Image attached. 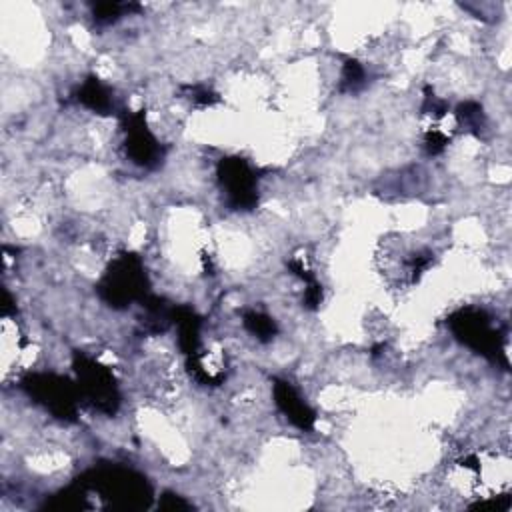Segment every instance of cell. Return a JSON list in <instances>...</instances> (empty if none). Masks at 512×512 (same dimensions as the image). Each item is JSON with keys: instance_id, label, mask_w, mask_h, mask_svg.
Masks as SVG:
<instances>
[{"instance_id": "1", "label": "cell", "mask_w": 512, "mask_h": 512, "mask_svg": "<svg viewBox=\"0 0 512 512\" xmlns=\"http://www.w3.org/2000/svg\"><path fill=\"white\" fill-rule=\"evenodd\" d=\"M102 298L114 308H126L132 300L148 296V280L142 262L134 254H122L112 262L100 284Z\"/></svg>"}, {"instance_id": "12", "label": "cell", "mask_w": 512, "mask_h": 512, "mask_svg": "<svg viewBox=\"0 0 512 512\" xmlns=\"http://www.w3.org/2000/svg\"><path fill=\"white\" fill-rule=\"evenodd\" d=\"M364 78H366V72H364L362 64L348 58L342 68V90H348V92L358 90L364 84Z\"/></svg>"}, {"instance_id": "4", "label": "cell", "mask_w": 512, "mask_h": 512, "mask_svg": "<svg viewBox=\"0 0 512 512\" xmlns=\"http://www.w3.org/2000/svg\"><path fill=\"white\" fill-rule=\"evenodd\" d=\"M454 336L470 346L472 350L496 360L498 356H504L502 344H500V334L496 328L490 324V318L482 310L466 308L450 316L448 320Z\"/></svg>"}, {"instance_id": "5", "label": "cell", "mask_w": 512, "mask_h": 512, "mask_svg": "<svg viewBox=\"0 0 512 512\" xmlns=\"http://www.w3.org/2000/svg\"><path fill=\"white\" fill-rule=\"evenodd\" d=\"M218 180L226 194V202L234 210H250L258 202V176L242 158H222L218 164Z\"/></svg>"}, {"instance_id": "6", "label": "cell", "mask_w": 512, "mask_h": 512, "mask_svg": "<svg viewBox=\"0 0 512 512\" xmlns=\"http://www.w3.org/2000/svg\"><path fill=\"white\" fill-rule=\"evenodd\" d=\"M26 392L44 404L56 418L72 420L76 416L78 394L74 386L56 374H30L24 382Z\"/></svg>"}, {"instance_id": "10", "label": "cell", "mask_w": 512, "mask_h": 512, "mask_svg": "<svg viewBox=\"0 0 512 512\" xmlns=\"http://www.w3.org/2000/svg\"><path fill=\"white\" fill-rule=\"evenodd\" d=\"M244 326L250 334H254L258 340L262 342H268L274 338L276 334V322L274 318L262 314V312H256V310H250L244 314Z\"/></svg>"}, {"instance_id": "3", "label": "cell", "mask_w": 512, "mask_h": 512, "mask_svg": "<svg viewBox=\"0 0 512 512\" xmlns=\"http://www.w3.org/2000/svg\"><path fill=\"white\" fill-rule=\"evenodd\" d=\"M78 374V392L100 412L114 414L118 408V388L112 372L86 354L74 356Z\"/></svg>"}, {"instance_id": "7", "label": "cell", "mask_w": 512, "mask_h": 512, "mask_svg": "<svg viewBox=\"0 0 512 512\" xmlns=\"http://www.w3.org/2000/svg\"><path fill=\"white\" fill-rule=\"evenodd\" d=\"M124 130H126V154L130 160L138 166L152 168L158 164L162 150L154 134L148 130L144 114H126L124 118Z\"/></svg>"}, {"instance_id": "8", "label": "cell", "mask_w": 512, "mask_h": 512, "mask_svg": "<svg viewBox=\"0 0 512 512\" xmlns=\"http://www.w3.org/2000/svg\"><path fill=\"white\" fill-rule=\"evenodd\" d=\"M274 398L284 416L300 430H312L314 412L286 380H274Z\"/></svg>"}, {"instance_id": "14", "label": "cell", "mask_w": 512, "mask_h": 512, "mask_svg": "<svg viewBox=\"0 0 512 512\" xmlns=\"http://www.w3.org/2000/svg\"><path fill=\"white\" fill-rule=\"evenodd\" d=\"M170 502L168 504H160V508H166V510H174V508H188L186 502H182L180 498H172V494H168Z\"/></svg>"}, {"instance_id": "2", "label": "cell", "mask_w": 512, "mask_h": 512, "mask_svg": "<svg viewBox=\"0 0 512 512\" xmlns=\"http://www.w3.org/2000/svg\"><path fill=\"white\" fill-rule=\"evenodd\" d=\"M92 480L86 484L96 488L114 508L134 510L142 508L150 500V488L146 480L124 468H104L90 472Z\"/></svg>"}, {"instance_id": "13", "label": "cell", "mask_w": 512, "mask_h": 512, "mask_svg": "<svg viewBox=\"0 0 512 512\" xmlns=\"http://www.w3.org/2000/svg\"><path fill=\"white\" fill-rule=\"evenodd\" d=\"M130 8H136V6H132V4H116V2H102V4L94 6V18L100 24H110V22L118 20L122 16V12L130 10Z\"/></svg>"}, {"instance_id": "11", "label": "cell", "mask_w": 512, "mask_h": 512, "mask_svg": "<svg viewBox=\"0 0 512 512\" xmlns=\"http://www.w3.org/2000/svg\"><path fill=\"white\" fill-rule=\"evenodd\" d=\"M456 116L472 132H480L484 128V114H482V108L476 102L460 104Z\"/></svg>"}, {"instance_id": "9", "label": "cell", "mask_w": 512, "mask_h": 512, "mask_svg": "<svg viewBox=\"0 0 512 512\" xmlns=\"http://www.w3.org/2000/svg\"><path fill=\"white\" fill-rule=\"evenodd\" d=\"M78 100L90 108V110H96V112H106L110 106H112V100H110V94L108 90L102 86V82L98 78H88L80 90H78Z\"/></svg>"}]
</instances>
